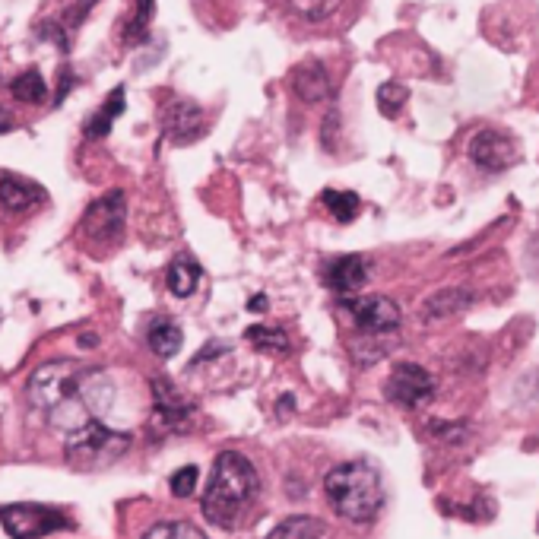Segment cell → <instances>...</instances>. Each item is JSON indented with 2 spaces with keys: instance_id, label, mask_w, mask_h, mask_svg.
<instances>
[{
  "instance_id": "obj_2",
  "label": "cell",
  "mask_w": 539,
  "mask_h": 539,
  "mask_svg": "<svg viewBox=\"0 0 539 539\" xmlns=\"http://www.w3.org/2000/svg\"><path fill=\"white\" fill-rule=\"evenodd\" d=\"M254 498H257V473L251 467V460L238 451H222L213 463L207 495L200 501L203 517L213 527L232 530L245 517Z\"/></svg>"
},
{
  "instance_id": "obj_10",
  "label": "cell",
  "mask_w": 539,
  "mask_h": 539,
  "mask_svg": "<svg viewBox=\"0 0 539 539\" xmlns=\"http://www.w3.org/2000/svg\"><path fill=\"white\" fill-rule=\"evenodd\" d=\"M194 406L184 400V394L172 387V381L153 378V429L159 432H181L191 422Z\"/></svg>"
},
{
  "instance_id": "obj_17",
  "label": "cell",
  "mask_w": 539,
  "mask_h": 539,
  "mask_svg": "<svg viewBox=\"0 0 539 539\" xmlns=\"http://www.w3.org/2000/svg\"><path fill=\"white\" fill-rule=\"evenodd\" d=\"M124 115V86H115L111 89V96L102 102V108L96 111L92 118H86L83 124V134L86 140H102L111 134V124H115V118Z\"/></svg>"
},
{
  "instance_id": "obj_26",
  "label": "cell",
  "mask_w": 539,
  "mask_h": 539,
  "mask_svg": "<svg viewBox=\"0 0 539 539\" xmlns=\"http://www.w3.org/2000/svg\"><path fill=\"white\" fill-rule=\"evenodd\" d=\"M343 0H289V7L302 16L308 23H321L327 16H333L340 10Z\"/></svg>"
},
{
  "instance_id": "obj_29",
  "label": "cell",
  "mask_w": 539,
  "mask_h": 539,
  "mask_svg": "<svg viewBox=\"0 0 539 539\" xmlns=\"http://www.w3.org/2000/svg\"><path fill=\"white\" fill-rule=\"evenodd\" d=\"M337 130H340V115L337 111H330V115L324 118V134H321V140H324V150H337Z\"/></svg>"
},
{
  "instance_id": "obj_7",
  "label": "cell",
  "mask_w": 539,
  "mask_h": 539,
  "mask_svg": "<svg viewBox=\"0 0 539 539\" xmlns=\"http://www.w3.org/2000/svg\"><path fill=\"white\" fill-rule=\"evenodd\" d=\"M0 524L13 539H42L61 530H73L70 517L64 511H54L48 505H7L0 508Z\"/></svg>"
},
{
  "instance_id": "obj_11",
  "label": "cell",
  "mask_w": 539,
  "mask_h": 539,
  "mask_svg": "<svg viewBox=\"0 0 539 539\" xmlns=\"http://www.w3.org/2000/svg\"><path fill=\"white\" fill-rule=\"evenodd\" d=\"M162 130L175 146H191L207 134V115L200 111V105L181 99V102H172L169 108H165Z\"/></svg>"
},
{
  "instance_id": "obj_9",
  "label": "cell",
  "mask_w": 539,
  "mask_h": 539,
  "mask_svg": "<svg viewBox=\"0 0 539 539\" xmlns=\"http://www.w3.org/2000/svg\"><path fill=\"white\" fill-rule=\"evenodd\" d=\"M384 397L406 410H419L435 397V378L416 362H400L384 381Z\"/></svg>"
},
{
  "instance_id": "obj_25",
  "label": "cell",
  "mask_w": 539,
  "mask_h": 539,
  "mask_svg": "<svg viewBox=\"0 0 539 539\" xmlns=\"http://www.w3.org/2000/svg\"><path fill=\"white\" fill-rule=\"evenodd\" d=\"M143 539H207V533L188 524V520H162V524L146 530Z\"/></svg>"
},
{
  "instance_id": "obj_13",
  "label": "cell",
  "mask_w": 539,
  "mask_h": 539,
  "mask_svg": "<svg viewBox=\"0 0 539 539\" xmlns=\"http://www.w3.org/2000/svg\"><path fill=\"white\" fill-rule=\"evenodd\" d=\"M289 89L295 92V99H302L308 105L314 102H327L333 83H330V73L321 61H302L289 70Z\"/></svg>"
},
{
  "instance_id": "obj_1",
  "label": "cell",
  "mask_w": 539,
  "mask_h": 539,
  "mask_svg": "<svg viewBox=\"0 0 539 539\" xmlns=\"http://www.w3.org/2000/svg\"><path fill=\"white\" fill-rule=\"evenodd\" d=\"M26 394L35 410L45 413L54 425L73 432L108 410L111 400H115V387H111L102 368L58 359L35 371Z\"/></svg>"
},
{
  "instance_id": "obj_31",
  "label": "cell",
  "mask_w": 539,
  "mask_h": 539,
  "mask_svg": "<svg viewBox=\"0 0 539 539\" xmlns=\"http://www.w3.org/2000/svg\"><path fill=\"white\" fill-rule=\"evenodd\" d=\"M248 311L251 314H264L267 311V295H254V299L248 302Z\"/></svg>"
},
{
  "instance_id": "obj_15",
  "label": "cell",
  "mask_w": 539,
  "mask_h": 539,
  "mask_svg": "<svg viewBox=\"0 0 539 539\" xmlns=\"http://www.w3.org/2000/svg\"><path fill=\"white\" fill-rule=\"evenodd\" d=\"M476 302V292L470 286H448V289H438L432 292L429 299L422 302L419 308V318L422 321H444V318H454V314L473 308Z\"/></svg>"
},
{
  "instance_id": "obj_6",
  "label": "cell",
  "mask_w": 539,
  "mask_h": 539,
  "mask_svg": "<svg viewBox=\"0 0 539 539\" xmlns=\"http://www.w3.org/2000/svg\"><path fill=\"white\" fill-rule=\"evenodd\" d=\"M340 308L349 314L362 337H387V333L400 330V305L387 295H343Z\"/></svg>"
},
{
  "instance_id": "obj_30",
  "label": "cell",
  "mask_w": 539,
  "mask_h": 539,
  "mask_svg": "<svg viewBox=\"0 0 539 539\" xmlns=\"http://www.w3.org/2000/svg\"><path fill=\"white\" fill-rule=\"evenodd\" d=\"M13 127H16V118H13V111H7L4 105H0V134H10Z\"/></svg>"
},
{
  "instance_id": "obj_4",
  "label": "cell",
  "mask_w": 539,
  "mask_h": 539,
  "mask_svg": "<svg viewBox=\"0 0 539 539\" xmlns=\"http://www.w3.org/2000/svg\"><path fill=\"white\" fill-rule=\"evenodd\" d=\"M130 448V435L108 429L102 419H89L80 429L67 432V460L73 470H102L111 467Z\"/></svg>"
},
{
  "instance_id": "obj_27",
  "label": "cell",
  "mask_w": 539,
  "mask_h": 539,
  "mask_svg": "<svg viewBox=\"0 0 539 539\" xmlns=\"http://www.w3.org/2000/svg\"><path fill=\"white\" fill-rule=\"evenodd\" d=\"M96 7V0H64V7H61V26L67 29V32H73L77 29L86 16H89V10Z\"/></svg>"
},
{
  "instance_id": "obj_5",
  "label": "cell",
  "mask_w": 539,
  "mask_h": 539,
  "mask_svg": "<svg viewBox=\"0 0 539 539\" xmlns=\"http://www.w3.org/2000/svg\"><path fill=\"white\" fill-rule=\"evenodd\" d=\"M124 222H127V200L121 191H111L96 203H89L77 232L92 251H111L124 235Z\"/></svg>"
},
{
  "instance_id": "obj_19",
  "label": "cell",
  "mask_w": 539,
  "mask_h": 539,
  "mask_svg": "<svg viewBox=\"0 0 539 539\" xmlns=\"http://www.w3.org/2000/svg\"><path fill=\"white\" fill-rule=\"evenodd\" d=\"M321 203H324L327 213L333 219L343 222V226L356 222V216L362 213V200H359V194H352V191H333V188H327L321 194Z\"/></svg>"
},
{
  "instance_id": "obj_28",
  "label": "cell",
  "mask_w": 539,
  "mask_h": 539,
  "mask_svg": "<svg viewBox=\"0 0 539 539\" xmlns=\"http://www.w3.org/2000/svg\"><path fill=\"white\" fill-rule=\"evenodd\" d=\"M169 489H172L175 498H188V495H194V489H197V467H181V470L172 476Z\"/></svg>"
},
{
  "instance_id": "obj_21",
  "label": "cell",
  "mask_w": 539,
  "mask_h": 539,
  "mask_svg": "<svg viewBox=\"0 0 539 539\" xmlns=\"http://www.w3.org/2000/svg\"><path fill=\"white\" fill-rule=\"evenodd\" d=\"M10 92H13V99H16V102H23V105H39V102H45V96H48V83L42 80V73H39V70L29 67V70H23L20 77H16V80L10 83Z\"/></svg>"
},
{
  "instance_id": "obj_12",
  "label": "cell",
  "mask_w": 539,
  "mask_h": 539,
  "mask_svg": "<svg viewBox=\"0 0 539 539\" xmlns=\"http://www.w3.org/2000/svg\"><path fill=\"white\" fill-rule=\"evenodd\" d=\"M368 280V260L362 254H340L324 264V283L337 295H356Z\"/></svg>"
},
{
  "instance_id": "obj_24",
  "label": "cell",
  "mask_w": 539,
  "mask_h": 539,
  "mask_svg": "<svg viewBox=\"0 0 539 539\" xmlns=\"http://www.w3.org/2000/svg\"><path fill=\"white\" fill-rule=\"evenodd\" d=\"M406 99H410V89H406L403 83H381L378 86V111L384 118H397L400 111H403V105H406Z\"/></svg>"
},
{
  "instance_id": "obj_3",
  "label": "cell",
  "mask_w": 539,
  "mask_h": 539,
  "mask_svg": "<svg viewBox=\"0 0 539 539\" xmlns=\"http://www.w3.org/2000/svg\"><path fill=\"white\" fill-rule=\"evenodd\" d=\"M324 492L330 508L352 524H368L375 520L384 505V489L378 470L365 460H349L333 467L324 476Z\"/></svg>"
},
{
  "instance_id": "obj_14",
  "label": "cell",
  "mask_w": 539,
  "mask_h": 539,
  "mask_svg": "<svg viewBox=\"0 0 539 539\" xmlns=\"http://www.w3.org/2000/svg\"><path fill=\"white\" fill-rule=\"evenodd\" d=\"M48 200V191L42 184H35L20 175H0V210L7 213H29L42 207Z\"/></svg>"
},
{
  "instance_id": "obj_18",
  "label": "cell",
  "mask_w": 539,
  "mask_h": 539,
  "mask_svg": "<svg viewBox=\"0 0 539 539\" xmlns=\"http://www.w3.org/2000/svg\"><path fill=\"white\" fill-rule=\"evenodd\" d=\"M146 340H150V349L156 352V356L172 359L175 352L181 349V343H184V333H181V327H178L172 318H156V321L150 324V333H146Z\"/></svg>"
},
{
  "instance_id": "obj_22",
  "label": "cell",
  "mask_w": 539,
  "mask_h": 539,
  "mask_svg": "<svg viewBox=\"0 0 539 539\" xmlns=\"http://www.w3.org/2000/svg\"><path fill=\"white\" fill-rule=\"evenodd\" d=\"M321 536H324V524H321V520L299 514V517L283 520V524L276 527L267 539H321Z\"/></svg>"
},
{
  "instance_id": "obj_20",
  "label": "cell",
  "mask_w": 539,
  "mask_h": 539,
  "mask_svg": "<svg viewBox=\"0 0 539 539\" xmlns=\"http://www.w3.org/2000/svg\"><path fill=\"white\" fill-rule=\"evenodd\" d=\"M153 10H156V0H137L134 16L124 23L121 29V42L124 45H140L150 39V23H153Z\"/></svg>"
},
{
  "instance_id": "obj_8",
  "label": "cell",
  "mask_w": 539,
  "mask_h": 539,
  "mask_svg": "<svg viewBox=\"0 0 539 539\" xmlns=\"http://www.w3.org/2000/svg\"><path fill=\"white\" fill-rule=\"evenodd\" d=\"M470 162L476 169L498 175V172H508L520 162V143L514 140V134L501 127H482L479 134H473L470 140Z\"/></svg>"
},
{
  "instance_id": "obj_23",
  "label": "cell",
  "mask_w": 539,
  "mask_h": 539,
  "mask_svg": "<svg viewBox=\"0 0 539 539\" xmlns=\"http://www.w3.org/2000/svg\"><path fill=\"white\" fill-rule=\"evenodd\" d=\"M245 337L251 346H257L260 352H273V356H283V352H289V337L283 330H276V327H264V324H257V327H248L245 330Z\"/></svg>"
},
{
  "instance_id": "obj_32",
  "label": "cell",
  "mask_w": 539,
  "mask_h": 539,
  "mask_svg": "<svg viewBox=\"0 0 539 539\" xmlns=\"http://www.w3.org/2000/svg\"><path fill=\"white\" fill-rule=\"evenodd\" d=\"M80 343H83L86 349H92V346H96V343H99V337H92V333H89V337H83Z\"/></svg>"
},
{
  "instance_id": "obj_16",
  "label": "cell",
  "mask_w": 539,
  "mask_h": 539,
  "mask_svg": "<svg viewBox=\"0 0 539 539\" xmlns=\"http://www.w3.org/2000/svg\"><path fill=\"white\" fill-rule=\"evenodd\" d=\"M200 276H203V267L197 260L191 254H178L169 264V273H165V286H169L175 299H188V295H194Z\"/></svg>"
}]
</instances>
